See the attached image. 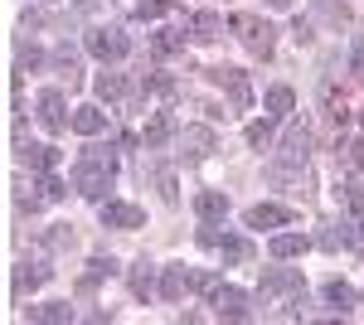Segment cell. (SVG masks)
Instances as JSON below:
<instances>
[{
  "mask_svg": "<svg viewBox=\"0 0 364 325\" xmlns=\"http://www.w3.org/2000/svg\"><path fill=\"white\" fill-rule=\"evenodd\" d=\"M267 5H272V10H287V5H291V0H267Z\"/></svg>",
  "mask_w": 364,
  "mask_h": 325,
  "instance_id": "f35d334b",
  "label": "cell"
},
{
  "mask_svg": "<svg viewBox=\"0 0 364 325\" xmlns=\"http://www.w3.org/2000/svg\"><path fill=\"white\" fill-rule=\"evenodd\" d=\"M214 146H219V141H214L209 127H185V132H180V156H185V161H204Z\"/></svg>",
  "mask_w": 364,
  "mask_h": 325,
  "instance_id": "ba28073f",
  "label": "cell"
},
{
  "mask_svg": "<svg viewBox=\"0 0 364 325\" xmlns=\"http://www.w3.org/2000/svg\"><path fill=\"white\" fill-rule=\"evenodd\" d=\"M112 180H117V156L112 151H83L78 156V165H73V190L83 194V199H107V190H112Z\"/></svg>",
  "mask_w": 364,
  "mask_h": 325,
  "instance_id": "6da1fadb",
  "label": "cell"
},
{
  "mask_svg": "<svg viewBox=\"0 0 364 325\" xmlns=\"http://www.w3.org/2000/svg\"><path fill=\"white\" fill-rule=\"evenodd\" d=\"M272 122H277V117H262V122H252V127H248V146H257V151H262V146L272 141Z\"/></svg>",
  "mask_w": 364,
  "mask_h": 325,
  "instance_id": "4dcf8cb0",
  "label": "cell"
},
{
  "mask_svg": "<svg viewBox=\"0 0 364 325\" xmlns=\"http://www.w3.org/2000/svg\"><path fill=\"white\" fill-rule=\"evenodd\" d=\"M360 243H364V223H360Z\"/></svg>",
  "mask_w": 364,
  "mask_h": 325,
  "instance_id": "ab89813d",
  "label": "cell"
},
{
  "mask_svg": "<svg viewBox=\"0 0 364 325\" xmlns=\"http://www.w3.org/2000/svg\"><path fill=\"white\" fill-rule=\"evenodd\" d=\"M311 156V127H287V136H282V151H277V165L282 170H301Z\"/></svg>",
  "mask_w": 364,
  "mask_h": 325,
  "instance_id": "277c9868",
  "label": "cell"
},
{
  "mask_svg": "<svg viewBox=\"0 0 364 325\" xmlns=\"http://www.w3.org/2000/svg\"><path fill=\"white\" fill-rule=\"evenodd\" d=\"M199 247H219V228H199Z\"/></svg>",
  "mask_w": 364,
  "mask_h": 325,
  "instance_id": "8d00e7d4",
  "label": "cell"
},
{
  "mask_svg": "<svg viewBox=\"0 0 364 325\" xmlns=\"http://www.w3.org/2000/svg\"><path fill=\"white\" fill-rule=\"evenodd\" d=\"M166 5H170V0H136V15H141V20H156Z\"/></svg>",
  "mask_w": 364,
  "mask_h": 325,
  "instance_id": "836d02e7",
  "label": "cell"
},
{
  "mask_svg": "<svg viewBox=\"0 0 364 325\" xmlns=\"http://www.w3.org/2000/svg\"><path fill=\"white\" fill-rule=\"evenodd\" d=\"M73 5H78V10H92V5H102V0H73Z\"/></svg>",
  "mask_w": 364,
  "mask_h": 325,
  "instance_id": "74e56055",
  "label": "cell"
},
{
  "mask_svg": "<svg viewBox=\"0 0 364 325\" xmlns=\"http://www.w3.org/2000/svg\"><path fill=\"white\" fill-rule=\"evenodd\" d=\"M68 117H73L68 127H73L78 136H97V132H107V112H102V107H73Z\"/></svg>",
  "mask_w": 364,
  "mask_h": 325,
  "instance_id": "2e32d148",
  "label": "cell"
},
{
  "mask_svg": "<svg viewBox=\"0 0 364 325\" xmlns=\"http://www.w3.org/2000/svg\"><path fill=\"white\" fill-rule=\"evenodd\" d=\"M306 247H311V238H306V233H277V238L267 243V252H272L277 262H291V257H301Z\"/></svg>",
  "mask_w": 364,
  "mask_h": 325,
  "instance_id": "e0dca14e",
  "label": "cell"
},
{
  "mask_svg": "<svg viewBox=\"0 0 364 325\" xmlns=\"http://www.w3.org/2000/svg\"><path fill=\"white\" fill-rule=\"evenodd\" d=\"M326 301H331V306H336L340 316H345V311H350V306H355V287H350V282H326Z\"/></svg>",
  "mask_w": 364,
  "mask_h": 325,
  "instance_id": "4316f807",
  "label": "cell"
},
{
  "mask_svg": "<svg viewBox=\"0 0 364 325\" xmlns=\"http://www.w3.org/2000/svg\"><path fill=\"white\" fill-rule=\"evenodd\" d=\"M39 122H44V132H63L73 117H63V92L49 87V92H39Z\"/></svg>",
  "mask_w": 364,
  "mask_h": 325,
  "instance_id": "7c38bea8",
  "label": "cell"
},
{
  "mask_svg": "<svg viewBox=\"0 0 364 325\" xmlns=\"http://www.w3.org/2000/svg\"><path fill=\"white\" fill-rule=\"evenodd\" d=\"M195 214L204 218V223L224 218V214H228V194H219V190H204V194H195Z\"/></svg>",
  "mask_w": 364,
  "mask_h": 325,
  "instance_id": "ffe728a7",
  "label": "cell"
},
{
  "mask_svg": "<svg viewBox=\"0 0 364 325\" xmlns=\"http://www.w3.org/2000/svg\"><path fill=\"white\" fill-rule=\"evenodd\" d=\"M262 107H267V117H277V122H282L287 112L296 107V92H291V87H282V82H277V87H267V97H262Z\"/></svg>",
  "mask_w": 364,
  "mask_h": 325,
  "instance_id": "44dd1931",
  "label": "cell"
},
{
  "mask_svg": "<svg viewBox=\"0 0 364 325\" xmlns=\"http://www.w3.org/2000/svg\"><path fill=\"white\" fill-rule=\"evenodd\" d=\"M20 161H25L29 170H54L58 151H54V146H34V141H29V146H20Z\"/></svg>",
  "mask_w": 364,
  "mask_h": 325,
  "instance_id": "7402d4cb",
  "label": "cell"
},
{
  "mask_svg": "<svg viewBox=\"0 0 364 325\" xmlns=\"http://www.w3.org/2000/svg\"><path fill=\"white\" fill-rule=\"evenodd\" d=\"M316 243L326 247V252H340V247H355V243H360V228H350V223H321Z\"/></svg>",
  "mask_w": 364,
  "mask_h": 325,
  "instance_id": "5bb4252c",
  "label": "cell"
},
{
  "mask_svg": "<svg viewBox=\"0 0 364 325\" xmlns=\"http://www.w3.org/2000/svg\"><path fill=\"white\" fill-rule=\"evenodd\" d=\"M219 287H224V282H219L214 272H199V277H195V292H199V297H214Z\"/></svg>",
  "mask_w": 364,
  "mask_h": 325,
  "instance_id": "d6a6232c",
  "label": "cell"
},
{
  "mask_svg": "<svg viewBox=\"0 0 364 325\" xmlns=\"http://www.w3.org/2000/svg\"><path fill=\"white\" fill-rule=\"evenodd\" d=\"M340 161L350 165V170H364V136H355V141L340 146Z\"/></svg>",
  "mask_w": 364,
  "mask_h": 325,
  "instance_id": "f546056e",
  "label": "cell"
},
{
  "mask_svg": "<svg viewBox=\"0 0 364 325\" xmlns=\"http://www.w3.org/2000/svg\"><path fill=\"white\" fill-rule=\"evenodd\" d=\"M350 68L364 73V34H355V44H350Z\"/></svg>",
  "mask_w": 364,
  "mask_h": 325,
  "instance_id": "e575fe53",
  "label": "cell"
},
{
  "mask_svg": "<svg viewBox=\"0 0 364 325\" xmlns=\"http://www.w3.org/2000/svg\"><path fill=\"white\" fill-rule=\"evenodd\" d=\"M29 321L63 325V321H73V306H68V301H49V306H34V311H29Z\"/></svg>",
  "mask_w": 364,
  "mask_h": 325,
  "instance_id": "cb8c5ba5",
  "label": "cell"
},
{
  "mask_svg": "<svg viewBox=\"0 0 364 325\" xmlns=\"http://www.w3.org/2000/svg\"><path fill=\"white\" fill-rule=\"evenodd\" d=\"M44 277H49V267H44V262H20V272H15V287H20V292H34Z\"/></svg>",
  "mask_w": 364,
  "mask_h": 325,
  "instance_id": "83f0119b",
  "label": "cell"
},
{
  "mask_svg": "<svg viewBox=\"0 0 364 325\" xmlns=\"http://www.w3.org/2000/svg\"><path fill=\"white\" fill-rule=\"evenodd\" d=\"M219 34H224V15H219V10H195V15H190V39L214 44Z\"/></svg>",
  "mask_w": 364,
  "mask_h": 325,
  "instance_id": "4fadbf2b",
  "label": "cell"
},
{
  "mask_svg": "<svg viewBox=\"0 0 364 325\" xmlns=\"http://www.w3.org/2000/svg\"><path fill=\"white\" fill-rule=\"evenodd\" d=\"M87 54L102 58V63H117V58L132 54V39H127V29H117V25H97L87 34Z\"/></svg>",
  "mask_w": 364,
  "mask_h": 325,
  "instance_id": "3957f363",
  "label": "cell"
},
{
  "mask_svg": "<svg viewBox=\"0 0 364 325\" xmlns=\"http://www.w3.org/2000/svg\"><path fill=\"white\" fill-rule=\"evenodd\" d=\"M360 127H364V112H360Z\"/></svg>",
  "mask_w": 364,
  "mask_h": 325,
  "instance_id": "60d3db41",
  "label": "cell"
},
{
  "mask_svg": "<svg viewBox=\"0 0 364 325\" xmlns=\"http://www.w3.org/2000/svg\"><path fill=\"white\" fill-rule=\"evenodd\" d=\"M156 272H161V267H151V262H136V267H132V292H136L141 301H146V297H161Z\"/></svg>",
  "mask_w": 364,
  "mask_h": 325,
  "instance_id": "603a6c76",
  "label": "cell"
},
{
  "mask_svg": "<svg viewBox=\"0 0 364 325\" xmlns=\"http://www.w3.org/2000/svg\"><path fill=\"white\" fill-rule=\"evenodd\" d=\"M151 54L156 58L185 54V29H156V34H151Z\"/></svg>",
  "mask_w": 364,
  "mask_h": 325,
  "instance_id": "d6986e66",
  "label": "cell"
},
{
  "mask_svg": "<svg viewBox=\"0 0 364 325\" xmlns=\"http://www.w3.org/2000/svg\"><path fill=\"white\" fill-rule=\"evenodd\" d=\"M248 228H287L291 223V209L287 204H252L248 214H243Z\"/></svg>",
  "mask_w": 364,
  "mask_h": 325,
  "instance_id": "30bf717a",
  "label": "cell"
},
{
  "mask_svg": "<svg viewBox=\"0 0 364 325\" xmlns=\"http://www.w3.org/2000/svg\"><path fill=\"white\" fill-rule=\"evenodd\" d=\"M15 63H20V73H29V68H39V63H44V54H39L34 44H20V54H15Z\"/></svg>",
  "mask_w": 364,
  "mask_h": 325,
  "instance_id": "1f68e13d",
  "label": "cell"
},
{
  "mask_svg": "<svg viewBox=\"0 0 364 325\" xmlns=\"http://www.w3.org/2000/svg\"><path fill=\"white\" fill-rule=\"evenodd\" d=\"M209 306H214V316H224V321H248V297H243L238 287H228V282L209 297Z\"/></svg>",
  "mask_w": 364,
  "mask_h": 325,
  "instance_id": "52a82bcc",
  "label": "cell"
},
{
  "mask_svg": "<svg viewBox=\"0 0 364 325\" xmlns=\"http://www.w3.org/2000/svg\"><path fill=\"white\" fill-rule=\"evenodd\" d=\"M97 214H102L107 228H141V223H146V209H141V204H122V199H102Z\"/></svg>",
  "mask_w": 364,
  "mask_h": 325,
  "instance_id": "8992f818",
  "label": "cell"
},
{
  "mask_svg": "<svg viewBox=\"0 0 364 325\" xmlns=\"http://www.w3.org/2000/svg\"><path fill=\"white\" fill-rule=\"evenodd\" d=\"M195 277L199 272L190 267H161V301H180L185 292H195Z\"/></svg>",
  "mask_w": 364,
  "mask_h": 325,
  "instance_id": "9c48e42d",
  "label": "cell"
},
{
  "mask_svg": "<svg viewBox=\"0 0 364 325\" xmlns=\"http://www.w3.org/2000/svg\"><path fill=\"white\" fill-rule=\"evenodd\" d=\"M219 257H224L228 267H238V262H248L252 257V243L248 238H238V233H219V247H214Z\"/></svg>",
  "mask_w": 364,
  "mask_h": 325,
  "instance_id": "ac0fdd59",
  "label": "cell"
},
{
  "mask_svg": "<svg viewBox=\"0 0 364 325\" xmlns=\"http://www.w3.org/2000/svg\"><path fill=\"white\" fill-rule=\"evenodd\" d=\"M336 199L350 209V214H360L364 218V190L355 185V180H345V185H336Z\"/></svg>",
  "mask_w": 364,
  "mask_h": 325,
  "instance_id": "f1b7e54d",
  "label": "cell"
},
{
  "mask_svg": "<svg viewBox=\"0 0 364 325\" xmlns=\"http://www.w3.org/2000/svg\"><path fill=\"white\" fill-rule=\"evenodd\" d=\"M107 277H117V262H112V257H92L78 287H83V292H92V287H97V282H107Z\"/></svg>",
  "mask_w": 364,
  "mask_h": 325,
  "instance_id": "d4e9b609",
  "label": "cell"
},
{
  "mask_svg": "<svg viewBox=\"0 0 364 325\" xmlns=\"http://www.w3.org/2000/svg\"><path fill=\"white\" fill-rule=\"evenodd\" d=\"M316 5H321L331 20H340V25H345V0H316Z\"/></svg>",
  "mask_w": 364,
  "mask_h": 325,
  "instance_id": "d590c367",
  "label": "cell"
},
{
  "mask_svg": "<svg viewBox=\"0 0 364 325\" xmlns=\"http://www.w3.org/2000/svg\"><path fill=\"white\" fill-rule=\"evenodd\" d=\"M282 292H301V272L296 267H267L262 272V301L282 297Z\"/></svg>",
  "mask_w": 364,
  "mask_h": 325,
  "instance_id": "8fae6325",
  "label": "cell"
},
{
  "mask_svg": "<svg viewBox=\"0 0 364 325\" xmlns=\"http://www.w3.org/2000/svg\"><path fill=\"white\" fill-rule=\"evenodd\" d=\"M204 73H209V82H219V87L228 92V102H233V107H248V102H252V87H248V78H243L238 68L219 63V68H204Z\"/></svg>",
  "mask_w": 364,
  "mask_h": 325,
  "instance_id": "5b68a950",
  "label": "cell"
},
{
  "mask_svg": "<svg viewBox=\"0 0 364 325\" xmlns=\"http://www.w3.org/2000/svg\"><path fill=\"white\" fill-rule=\"evenodd\" d=\"M97 97L102 102H122L127 97V78L122 73H97Z\"/></svg>",
  "mask_w": 364,
  "mask_h": 325,
  "instance_id": "484cf974",
  "label": "cell"
},
{
  "mask_svg": "<svg viewBox=\"0 0 364 325\" xmlns=\"http://www.w3.org/2000/svg\"><path fill=\"white\" fill-rule=\"evenodd\" d=\"M228 29L248 44V54L257 58H272V44H277V29L267 25V20H257V15H248V10H238L233 20H228Z\"/></svg>",
  "mask_w": 364,
  "mask_h": 325,
  "instance_id": "7a4b0ae2",
  "label": "cell"
},
{
  "mask_svg": "<svg viewBox=\"0 0 364 325\" xmlns=\"http://www.w3.org/2000/svg\"><path fill=\"white\" fill-rule=\"evenodd\" d=\"M170 136H180V127H175V117L170 112H156L151 122H146V132H141V141H146V151H161Z\"/></svg>",
  "mask_w": 364,
  "mask_h": 325,
  "instance_id": "9a60e30c",
  "label": "cell"
}]
</instances>
